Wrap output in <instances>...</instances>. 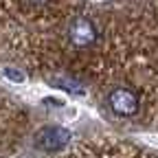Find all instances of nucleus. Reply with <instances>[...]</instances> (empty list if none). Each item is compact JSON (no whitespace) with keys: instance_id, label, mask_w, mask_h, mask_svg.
<instances>
[{"instance_id":"3","label":"nucleus","mask_w":158,"mask_h":158,"mask_svg":"<svg viewBox=\"0 0 158 158\" xmlns=\"http://www.w3.org/2000/svg\"><path fill=\"white\" fill-rule=\"evenodd\" d=\"M68 141H70V132L64 127H44L35 136V145L40 149H46V152L62 149L64 145H68Z\"/></svg>"},{"instance_id":"1","label":"nucleus","mask_w":158,"mask_h":158,"mask_svg":"<svg viewBox=\"0 0 158 158\" xmlns=\"http://www.w3.org/2000/svg\"><path fill=\"white\" fill-rule=\"evenodd\" d=\"M66 37L75 48H88L97 42V27L92 24V20H88L84 15L73 18L66 29Z\"/></svg>"},{"instance_id":"4","label":"nucleus","mask_w":158,"mask_h":158,"mask_svg":"<svg viewBox=\"0 0 158 158\" xmlns=\"http://www.w3.org/2000/svg\"><path fill=\"white\" fill-rule=\"evenodd\" d=\"M48 84H51V86H55V88H59V90L73 92V94H84V92H86L81 84L75 81V79H68V77H53Z\"/></svg>"},{"instance_id":"2","label":"nucleus","mask_w":158,"mask_h":158,"mask_svg":"<svg viewBox=\"0 0 158 158\" xmlns=\"http://www.w3.org/2000/svg\"><path fill=\"white\" fill-rule=\"evenodd\" d=\"M108 106L118 116H134L138 112V97L130 88H114L108 94Z\"/></svg>"},{"instance_id":"5","label":"nucleus","mask_w":158,"mask_h":158,"mask_svg":"<svg viewBox=\"0 0 158 158\" xmlns=\"http://www.w3.org/2000/svg\"><path fill=\"white\" fill-rule=\"evenodd\" d=\"M5 75H7V79H11V81H24V77L20 75V70H13V68H5Z\"/></svg>"},{"instance_id":"6","label":"nucleus","mask_w":158,"mask_h":158,"mask_svg":"<svg viewBox=\"0 0 158 158\" xmlns=\"http://www.w3.org/2000/svg\"><path fill=\"white\" fill-rule=\"evenodd\" d=\"M35 2H44V0H35Z\"/></svg>"}]
</instances>
